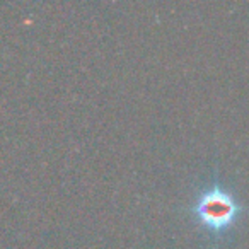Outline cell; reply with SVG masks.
<instances>
[{"label":"cell","mask_w":249,"mask_h":249,"mask_svg":"<svg viewBox=\"0 0 249 249\" xmlns=\"http://www.w3.org/2000/svg\"><path fill=\"white\" fill-rule=\"evenodd\" d=\"M241 212L242 207L237 203L234 195L222 190L220 186L203 191L195 205V215L200 224L213 234L231 229Z\"/></svg>","instance_id":"1"}]
</instances>
